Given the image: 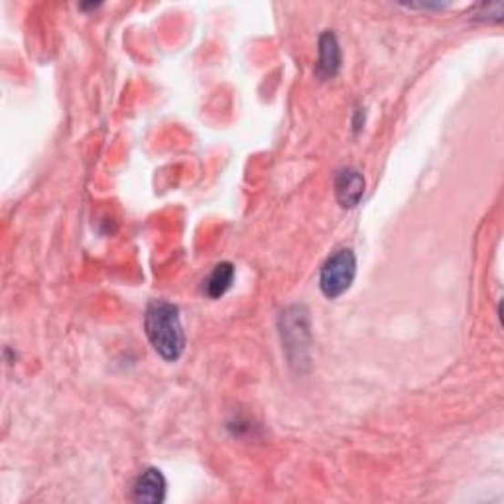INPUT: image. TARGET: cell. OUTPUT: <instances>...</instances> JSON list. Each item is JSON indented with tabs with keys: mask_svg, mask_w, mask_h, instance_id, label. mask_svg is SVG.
<instances>
[{
	"mask_svg": "<svg viewBox=\"0 0 504 504\" xmlns=\"http://www.w3.org/2000/svg\"><path fill=\"white\" fill-rule=\"evenodd\" d=\"M356 276V256L353 249H337L319 270V288L327 300H337L345 293Z\"/></svg>",
	"mask_w": 504,
	"mask_h": 504,
	"instance_id": "2",
	"label": "cell"
},
{
	"mask_svg": "<svg viewBox=\"0 0 504 504\" xmlns=\"http://www.w3.org/2000/svg\"><path fill=\"white\" fill-rule=\"evenodd\" d=\"M282 339L286 343V351L298 353V359L303 361L302 351L310 349V319H307L305 307L293 305L280 317Z\"/></svg>",
	"mask_w": 504,
	"mask_h": 504,
	"instance_id": "3",
	"label": "cell"
},
{
	"mask_svg": "<svg viewBox=\"0 0 504 504\" xmlns=\"http://www.w3.org/2000/svg\"><path fill=\"white\" fill-rule=\"evenodd\" d=\"M144 331L150 345L164 361L174 363L183 355L186 334H183L178 305L164 300H152L146 305Z\"/></svg>",
	"mask_w": 504,
	"mask_h": 504,
	"instance_id": "1",
	"label": "cell"
},
{
	"mask_svg": "<svg viewBox=\"0 0 504 504\" xmlns=\"http://www.w3.org/2000/svg\"><path fill=\"white\" fill-rule=\"evenodd\" d=\"M166 489H168V483H166V477L162 475V471L150 467V469L142 471L137 477V481H134L132 499L137 502L159 504L166 499Z\"/></svg>",
	"mask_w": 504,
	"mask_h": 504,
	"instance_id": "6",
	"label": "cell"
},
{
	"mask_svg": "<svg viewBox=\"0 0 504 504\" xmlns=\"http://www.w3.org/2000/svg\"><path fill=\"white\" fill-rule=\"evenodd\" d=\"M232 282H235V266L231 262H221L203 280V293L209 300L223 298L231 290Z\"/></svg>",
	"mask_w": 504,
	"mask_h": 504,
	"instance_id": "7",
	"label": "cell"
},
{
	"mask_svg": "<svg viewBox=\"0 0 504 504\" xmlns=\"http://www.w3.org/2000/svg\"><path fill=\"white\" fill-rule=\"evenodd\" d=\"M334 188H335L337 203L343 209H355L363 200L366 181H365V176L361 174L359 170L341 168L335 174Z\"/></svg>",
	"mask_w": 504,
	"mask_h": 504,
	"instance_id": "4",
	"label": "cell"
},
{
	"mask_svg": "<svg viewBox=\"0 0 504 504\" xmlns=\"http://www.w3.org/2000/svg\"><path fill=\"white\" fill-rule=\"evenodd\" d=\"M502 15H504V5L502 3H485L478 6V12H477V18H483V20H493V22H500L502 20Z\"/></svg>",
	"mask_w": 504,
	"mask_h": 504,
	"instance_id": "8",
	"label": "cell"
},
{
	"mask_svg": "<svg viewBox=\"0 0 504 504\" xmlns=\"http://www.w3.org/2000/svg\"><path fill=\"white\" fill-rule=\"evenodd\" d=\"M317 52H319V59L315 66V76L322 81L334 79L341 69V59H343L341 46L335 32L325 30L322 36H319Z\"/></svg>",
	"mask_w": 504,
	"mask_h": 504,
	"instance_id": "5",
	"label": "cell"
}]
</instances>
